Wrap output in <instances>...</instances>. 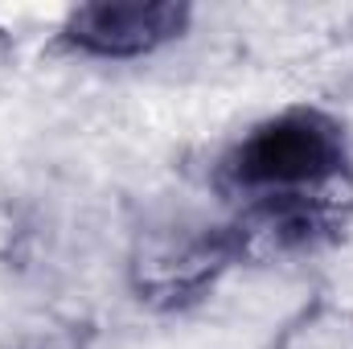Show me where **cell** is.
I'll return each mask as SVG.
<instances>
[{
  "label": "cell",
  "instance_id": "obj_1",
  "mask_svg": "<svg viewBox=\"0 0 353 349\" xmlns=\"http://www.w3.org/2000/svg\"><path fill=\"white\" fill-rule=\"evenodd\" d=\"M214 185L243 201L308 197L353 185V144L341 115L316 103H292L247 128L214 169Z\"/></svg>",
  "mask_w": 353,
  "mask_h": 349
},
{
  "label": "cell",
  "instance_id": "obj_2",
  "mask_svg": "<svg viewBox=\"0 0 353 349\" xmlns=\"http://www.w3.org/2000/svg\"><path fill=\"white\" fill-rule=\"evenodd\" d=\"M243 263L230 222L161 218L144 222L128 247V288L140 304L176 312L205 300Z\"/></svg>",
  "mask_w": 353,
  "mask_h": 349
},
{
  "label": "cell",
  "instance_id": "obj_3",
  "mask_svg": "<svg viewBox=\"0 0 353 349\" xmlns=\"http://www.w3.org/2000/svg\"><path fill=\"white\" fill-rule=\"evenodd\" d=\"M189 25L185 0H90L62 17L54 46L87 62H136L181 41Z\"/></svg>",
  "mask_w": 353,
  "mask_h": 349
},
{
  "label": "cell",
  "instance_id": "obj_4",
  "mask_svg": "<svg viewBox=\"0 0 353 349\" xmlns=\"http://www.w3.org/2000/svg\"><path fill=\"white\" fill-rule=\"evenodd\" d=\"M353 222V185L308 197H259L243 201L230 218L243 263H271L312 255L337 243Z\"/></svg>",
  "mask_w": 353,
  "mask_h": 349
},
{
  "label": "cell",
  "instance_id": "obj_5",
  "mask_svg": "<svg viewBox=\"0 0 353 349\" xmlns=\"http://www.w3.org/2000/svg\"><path fill=\"white\" fill-rule=\"evenodd\" d=\"M271 349H353V304L316 292L275 333Z\"/></svg>",
  "mask_w": 353,
  "mask_h": 349
},
{
  "label": "cell",
  "instance_id": "obj_6",
  "mask_svg": "<svg viewBox=\"0 0 353 349\" xmlns=\"http://www.w3.org/2000/svg\"><path fill=\"white\" fill-rule=\"evenodd\" d=\"M17 349H90V329L66 317H41L21 329Z\"/></svg>",
  "mask_w": 353,
  "mask_h": 349
},
{
  "label": "cell",
  "instance_id": "obj_7",
  "mask_svg": "<svg viewBox=\"0 0 353 349\" xmlns=\"http://www.w3.org/2000/svg\"><path fill=\"white\" fill-rule=\"evenodd\" d=\"M25 243H29V226L17 218V210L0 206V259H21Z\"/></svg>",
  "mask_w": 353,
  "mask_h": 349
}]
</instances>
